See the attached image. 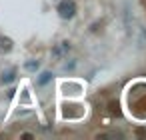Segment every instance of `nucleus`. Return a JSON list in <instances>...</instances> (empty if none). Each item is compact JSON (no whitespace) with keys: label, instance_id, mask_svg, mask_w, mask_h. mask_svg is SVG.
Returning a JSON list of instances; mask_svg holds the SVG:
<instances>
[{"label":"nucleus","instance_id":"nucleus-3","mask_svg":"<svg viewBox=\"0 0 146 140\" xmlns=\"http://www.w3.org/2000/svg\"><path fill=\"white\" fill-rule=\"evenodd\" d=\"M24 68L30 70V72H36V70L40 68V62H38V60H28V62L24 64Z\"/></svg>","mask_w":146,"mask_h":140},{"label":"nucleus","instance_id":"nucleus-5","mask_svg":"<svg viewBox=\"0 0 146 140\" xmlns=\"http://www.w3.org/2000/svg\"><path fill=\"white\" fill-rule=\"evenodd\" d=\"M10 48H12V42H10L8 38H0V50H6V52H8Z\"/></svg>","mask_w":146,"mask_h":140},{"label":"nucleus","instance_id":"nucleus-4","mask_svg":"<svg viewBox=\"0 0 146 140\" xmlns=\"http://www.w3.org/2000/svg\"><path fill=\"white\" fill-rule=\"evenodd\" d=\"M50 78H52V74H50V72H42V74L38 76V84H40V86H44V84H48V82H50Z\"/></svg>","mask_w":146,"mask_h":140},{"label":"nucleus","instance_id":"nucleus-2","mask_svg":"<svg viewBox=\"0 0 146 140\" xmlns=\"http://www.w3.org/2000/svg\"><path fill=\"white\" fill-rule=\"evenodd\" d=\"M14 78H16V70H14V68H8L6 72H2V76H0V82H2V84H10Z\"/></svg>","mask_w":146,"mask_h":140},{"label":"nucleus","instance_id":"nucleus-1","mask_svg":"<svg viewBox=\"0 0 146 140\" xmlns=\"http://www.w3.org/2000/svg\"><path fill=\"white\" fill-rule=\"evenodd\" d=\"M58 14H60V18L70 20V18L76 14V4H74V0H62V2L58 4Z\"/></svg>","mask_w":146,"mask_h":140}]
</instances>
